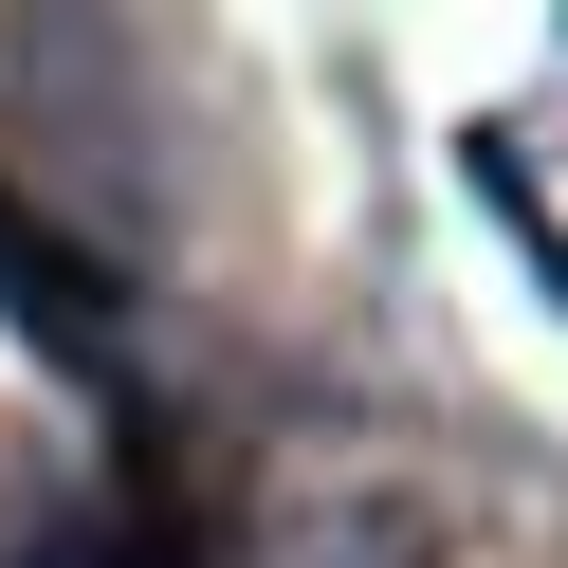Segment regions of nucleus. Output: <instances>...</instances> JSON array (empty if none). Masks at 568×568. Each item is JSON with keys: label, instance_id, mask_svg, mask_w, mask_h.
<instances>
[{"label": "nucleus", "instance_id": "nucleus-1", "mask_svg": "<svg viewBox=\"0 0 568 568\" xmlns=\"http://www.w3.org/2000/svg\"><path fill=\"white\" fill-rule=\"evenodd\" d=\"M239 568H440V514L422 495H312V514H275V550Z\"/></svg>", "mask_w": 568, "mask_h": 568}]
</instances>
